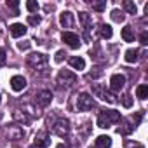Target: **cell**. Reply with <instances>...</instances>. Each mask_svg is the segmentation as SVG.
Instances as JSON below:
<instances>
[{
	"label": "cell",
	"mask_w": 148,
	"mask_h": 148,
	"mask_svg": "<svg viewBox=\"0 0 148 148\" xmlns=\"http://www.w3.org/2000/svg\"><path fill=\"white\" fill-rule=\"evenodd\" d=\"M91 148H92V146H91Z\"/></svg>",
	"instance_id": "ab89813d"
},
{
	"label": "cell",
	"mask_w": 148,
	"mask_h": 148,
	"mask_svg": "<svg viewBox=\"0 0 148 148\" xmlns=\"http://www.w3.org/2000/svg\"><path fill=\"white\" fill-rule=\"evenodd\" d=\"M26 64L28 68H32L33 71H42L47 68L49 64V59L44 52H32L28 58H26Z\"/></svg>",
	"instance_id": "277c9868"
},
{
	"label": "cell",
	"mask_w": 148,
	"mask_h": 148,
	"mask_svg": "<svg viewBox=\"0 0 148 148\" xmlns=\"http://www.w3.org/2000/svg\"><path fill=\"white\" fill-rule=\"evenodd\" d=\"M141 119H143V112H138L134 117H127V119H120V127L117 129V132L119 134H122V136H127V134H131L138 125H139V122H141Z\"/></svg>",
	"instance_id": "3957f363"
},
{
	"label": "cell",
	"mask_w": 148,
	"mask_h": 148,
	"mask_svg": "<svg viewBox=\"0 0 148 148\" xmlns=\"http://www.w3.org/2000/svg\"><path fill=\"white\" fill-rule=\"evenodd\" d=\"M61 38H63V42H64L68 47H71V49H79V47H80V38H79L77 33H73V32H64Z\"/></svg>",
	"instance_id": "7c38bea8"
},
{
	"label": "cell",
	"mask_w": 148,
	"mask_h": 148,
	"mask_svg": "<svg viewBox=\"0 0 148 148\" xmlns=\"http://www.w3.org/2000/svg\"><path fill=\"white\" fill-rule=\"evenodd\" d=\"M92 94L96 96V98H99L101 101H106V103H110V105H115L119 99L115 98V94L110 91V89H106V86H101V84H92Z\"/></svg>",
	"instance_id": "8992f818"
},
{
	"label": "cell",
	"mask_w": 148,
	"mask_h": 148,
	"mask_svg": "<svg viewBox=\"0 0 148 148\" xmlns=\"http://www.w3.org/2000/svg\"><path fill=\"white\" fill-rule=\"evenodd\" d=\"M122 105H124L125 108H131V106H132V98H131V94H124V96H122Z\"/></svg>",
	"instance_id": "1f68e13d"
},
{
	"label": "cell",
	"mask_w": 148,
	"mask_h": 148,
	"mask_svg": "<svg viewBox=\"0 0 148 148\" xmlns=\"http://www.w3.org/2000/svg\"><path fill=\"white\" fill-rule=\"evenodd\" d=\"M59 25L63 26V28H73L75 26V14L73 12H70V11H63L61 14H59Z\"/></svg>",
	"instance_id": "4fadbf2b"
},
{
	"label": "cell",
	"mask_w": 148,
	"mask_h": 148,
	"mask_svg": "<svg viewBox=\"0 0 148 148\" xmlns=\"http://www.w3.org/2000/svg\"><path fill=\"white\" fill-rule=\"evenodd\" d=\"M26 9H28V12L35 14L38 11V2H35V0H28V2H26Z\"/></svg>",
	"instance_id": "f546056e"
},
{
	"label": "cell",
	"mask_w": 148,
	"mask_h": 148,
	"mask_svg": "<svg viewBox=\"0 0 148 148\" xmlns=\"http://www.w3.org/2000/svg\"><path fill=\"white\" fill-rule=\"evenodd\" d=\"M101 75H103V70L101 68H94V71H91L89 75H87V79H98Z\"/></svg>",
	"instance_id": "d6a6232c"
},
{
	"label": "cell",
	"mask_w": 148,
	"mask_h": 148,
	"mask_svg": "<svg viewBox=\"0 0 148 148\" xmlns=\"http://www.w3.org/2000/svg\"><path fill=\"white\" fill-rule=\"evenodd\" d=\"M112 146V138L110 136H98L94 139V148H110Z\"/></svg>",
	"instance_id": "d6986e66"
},
{
	"label": "cell",
	"mask_w": 148,
	"mask_h": 148,
	"mask_svg": "<svg viewBox=\"0 0 148 148\" xmlns=\"http://www.w3.org/2000/svg\"><path fill=\"white\" fill-rule=\"evenodd\" d=\"M30 44H32L30 40H23V42H18V49H19V51H26V49L30 47Z\"/></svg>",
	"instance_id": "e575fe53"
},
{
	"label": "cell",
	"mask_w": 148,
	"mask_h": 148,
	"mask_svg": "<svg viewBox=\"0 0 148 148\" xmlns=\"http://www.w3.org/2000/svg\"><path fill=\"white\" fill-rule=\"evenodd\" d=\"M47 125H51L52 134H56V136H59V138H66V136L70 134V129H71L68 119H64V117H56L54 113H52V117L49 115Z\"/></svg>",
	"instance_id": "6da1fadb"
},
{
	"label": "cell",
	"mask_w": 148,
	"mask_h": 148,
	"mask_svg": "<svg viewBox=\"0 0 148 148\" xmlns=\"http://www.w3.org/2000/svg\"><path fill=\"white\" fill-rule=\"evenodd\" d=\"M68 64L73 68V70H86V59L84 58H80V56H71L70 59H68Z\"/></svg>",
	"instance_id": "e0dca14e"
},
{
	"label": "cell",
	"mask_w": 148,
	"mask_h": 148,
	"mask_svg": "<svg viewBox=\"0 0 148 148\" xmlns=\"http://www.w3.org/2000/svg\"><path fill=\"white\" fill-rule=\"evenodd\" d=\"M124 148H145L139 141H134V139H125L124 141Z\"/></svg>",
	"instance_id": "f1b7e54d"
},
{
	"label": "cell",
	"mask_w": 148,
	"mask_h": 148,
	"mask_svg": "<svg viewBox=\"0 0 148 148\" xmlns=\"http://www.w3.org/2000/svg\"><path fill=\"white\" fill-rule=\"evenodd\" d=\"M91 5H92V9H94V11L103 12V11H105V7H106V2H105V0H103V2H91Z\"/></svg>",
	"instance_id": "4dcf8cb0"
},
{
	"label": "cell",
	"mask_w": 148,
	"mask_h": 148,
	"mask_svg": "<svg viewBox=\"0 0 148 148\" xmlns=\"http://www.w3.org/2000/svg\"><path fill=\"white\" fill-rule=\"evenodd\" d=\"M125 86V77L120 75V73H113V75L110 77V89L112 91H120L124 89Z\"/></svg>",
	"instance_id": "5bb4252c"
},
{
	"label": "cell",
	"mask_w": 148,
	"mask_h": 148,
	"mask_svg": "<svg viewBox=\"0 0 148 148\" xmlns=\"http://www.w3.org/2000/svg\"><path fill=\"white\" fill-rule=\"evenodd\" d=\"M56 148H68V146H66V145H64V143H61V145H58V146H56Z\"/></svg>",
	"instance_id": "74e56055"
},
{
	"label": "cell",
	"mask_w": 148,
	"mask_h": 148,
	"mask_svg": "<svg viewBox=\"0 0 148 148\" xmlns=\"http://www.w3.org/2000/svg\"><path fill=\"white\" fill-rule=\"evenodd\" d=\"M12 119H14V122H16V124H25V125H28V124L33 120V119L25 112V110H19V108L12 112Z\"/></svg>",
	"instance_id": "2e32d148"
},
{
	"label": "cell",
	"mask_w": 148,
	"mask_h": 148,
	"mask_svg": "<svg viewBox=\"0 0 148 148\" xmlns=\"http://www.w3.org/2000/svg\"><path fill=\"white\" fill-rule=\"evenodd\" d=\"M0 101H2V98H0Z\"/></svg>",
	"instance_id": "f35d334b"
},
{
	"label": "cell",
	"mask_w": 148,
	"mask_h": 148,
	"mask_svg": "<svg viewBox=\"0 0 148 148\" xmlns=\"http://www.w3.org/2000/svg\"><path fill=\"white\" fill-rule=\"evenodd\" d=\"M11 89H12L14 92L25 91V89H26V79H25L23 75H14V77L11 79Z\"/></svg>",
	"instance_id": "9a60e30c"
},
{
	"label": "cell",
	"mask_w": 148,
	"mask_h": 148,
	"mask_svg": "<svg viewBox=\"0 0 148 148\" xmlns=\"http://www.w3.org/2000/svg\"><path fill=\"white\" fill-rule=\"evenodd\" d=\"M49 143H51L49 132H47L45 129H42V131H38V132L35 134V141H33L28 148H47Z\"/></svg>",
	"instance_id": "ba28073f"
},
{
	"label": "cell",
	"mask_w": 148,
	"mask_h": 148,
	"mask_svg": "<svg viewBox=\"0 0 148 148\" xmlns=\"http://www.w3.org/2000/svg\"><path fill=\"white\" fill-rule=\"evenodd\" d=\"M51 101H52V92L47 89H42L35 94V105L38 108H47L51 105Z\"/></svg>",
	"instance_id": "30bf717a"
},
{
	"label": "cell",
	"mask_w": 148,
	"mask_h": 148,
	"mask_svg": "<svg viewBox=\"0 0 148 148\" xmlns=\"http://www.w3.org/2000/svg\"><path fill=\"white\" fill-rule=\"evenodd\" d=\"M125 61L127 63H136L138 59H139V51L138 49H129V51H125Z\"/></svg>",
	"instance_id": "603a6c76"
},
{
	"label": "cell",
	"mask_w": 148,
	"mask_h": 148,
	"mask_svg": "<svg viewBox=\"0 0 148 148\" xmlns=\"http://www.w3.org/2000/svg\"><path fill=\"white\" fill-rule=\"evenodd\" d=\"M99 35H101V38L110 40V38H112V35H113L112 26H110V25H106V23H101V25H99Z\"/></svg>",
	"instance_id": "44dd1931"
},
{
	"label": "cell",
	"mask_w": 148,
	"mask_h": 148,
	"mask_svg": "<svg viewBox=\"0 0 148 148\" xmlns=\"http://www.w3.org/2000/svg\"><path fill=\"white\" fill-rule=\"evenodd\" d=\"M139 42H141V45H146V44H148V33H146V32H143V33L139 35Z\"/></svg>",
	"instance_id": "8d00e7d4"
},
{
	"label": "cell",
	"mask_w": 148,
	"mask_h": 148,
	"mask_svg": "<svg viewBox=\"0 0 148 148\" xmlns=\"http://www.w3.org/2000/svg\"><path fill=\"white\" fill-rule=\"evenodd\" d=\"M122 38H124V42H134V38H136V33H134V28L132 26H124L122 28Z\"/></svg>",
	"instance_id": "ffe728a7"
},
{
	"label": "cell",
	"mask_w": 148,
	"mask_h": 148,
	"mask_svg": "<svg viewBox=\"0 0 148 148\" xmlns=\"http://www.w3.org/2000/svg\"><path fill=\"white\" fill-rule=\"evenodd\" d=\"M7 63V52L5 49H0V66H4Z\"/></svg>",
	"instance_id": "836d02e7"
},
{
	"label": "cell",
	"mask_w": 148,
	"mask_h": 148,
	"mask_svg": "<svg viewBox=\"0 0 148 148\" xmlns=\"http://www.w3.org/2000/svg\"><path fill=\"white\" fill-rule=\"evenodd\" d=\"M9 32H11V35H12L14 38H19V37H23V35L26 33V26H25L23 23H14V25L9 26Z\"/></svg>",
	"instance_id": "ac0fdd59"
},
{
	"label": "cell",
	"mask_w": 148,
	"mask_h": 148,
	"mask_svg": "<svg viewBox=\"0 0 148 148\" xmlns=\"http://www.w3.org/2000/svg\"><path fill=\"white\" fill-rule=\"evenodd\" d=\"M23 110H25L32 119H38V117H40V108H38L35 103H33V105H25Z\"/></svg>",
	"instance_id": "7402d4cb"
},
{
	"label": "cell",
	"mask_w": 148,
	"mask_h": 148,
	"mask_svg": "<svg viewBox=\"0 0 148 148\" xmlns=\"http://www.w3.org/2000/svg\"><path fill=\"white\" fill-rule=\"evenodd\" d=\"M120 119H122L120 117V112H117V110H101L98 113V127L108 129L113 124L120 122Z\"/></svg>",
	"instance_id": "7a4b0ae2"
},
{
	"label": "cell",
	"mask_w": 148,
	"mask_h": 148,
	"mask_svg": "<svg viewBox=\"0 0 148 148\" xmlns=\"http://www.w3.org/2000/svg\"><path fill=\"white\" fill-rule=\"evenodd\" d=\"M7 9L11 11V16H18L19 14V2L18 0H11V2H7Z\"/></svg>",
	"instance_id": "d4e9b609"
},
{
	"label": "cell",
	"mask_w": 148,
	"mask_h": 148,
	"mask_svg": "<svg viewBox=\"0 0 148 148\" xmlns=\"http://www.w3.org/2000/svg\"><path fill=\"white\" fill-rule=\"evenodd\" d=\"M64 56H66V52H64V51H58V52H56L54 61H56V63H61V61L64 59Z\"/></svg>",
	"instance_id": "d590c367"
},
{
	"label": "cell",
	"mask_w": 148,
	"mask_h": 148,
	"mask_svg": "<svg viewBox=\"0 0 148 148\" xmlns=\"http://www.w3.org/2000/svg\"><path fill=\"white\" fill-rule=\"evenodd\" d=\"M94 108V99L89 92H80L77 96V110L79 112H89Z\"/></svg>",
	"instance_id": "52a82bcc"
},
{
	"label": "cell",
	"mask_w": 148,
	"mask_h": 148,
	"mask_svg": "<svg viewBox=\"0 0 148 148\" xmlns=\"http://www.w3.org/2000/svg\"><path fill=\"white\" fill-rule=\"evenodd\" d=\"M124 11L127 12V14H136L138 12V7H136V4L134 2H131V0H125V2H124Z\"/></svg>",
	"instance_id": "484cf974"
},
{
	"label": "cell",
	"mask_w": 148,
	"mask_h": 148,
	"mask_svg": "<svg viewBox=\"0 0 148 148\" xmlns=\"http://www.w3.org/2000/svg\"><path fill=\"white\" fill-rule=\"evenodd\" d=\"M110 16H112V19H113L115 23H124V19H125V14H124L122 11H119V9H113Z\"/></svg>",
	"instance_id": "4316f807"
},
{
	"label": "cell",
	"mask_w": 148,
	"mask_h": 148,
	"mask_svg": "<svg viewBox=\"0 0 148 148\" xmlns=\"http://www.w3.org/2000/svg\"><path fill=\"white\" fill-rule=\"evenodd\" d=\"M26 21H28V25H30V26H37V25H40V21H42V18H40L38 14H30Z\"/></svg>",
	"instance_id": "83f0119b"
},
{
	"label": "cell",
	"mask_w": 148,
	"mask_h": 148,
	"mask_svg": "<svg viewBox=\"0 0 148 148\" xmlns=\"http://www.w3.org/2000/svg\"><path fill=\"white\" fill-rule=\"evenodd\" d=\"M25 129L19 125V124H11L9 127H7V138L11 139V141H19V139H23L25 138Z\"/></svg>",
	"instance_id": "8fae6325"
},
{
	"label": "cell",
	"mask_w": 148,
	"mask_h": 148,
	"mask_svg": "<svg viewBox=\"0 0 148 148\" xmlns=\"http://www.w3.org/2000/svg\"><path fill=\"white\" fill-rule=\"evenodd\" d=\"M136 96L143 101V99H146L148 98V86L146 84H141V86H138L136 87Z\"/></svg>",
	"instance_id": "cb8c5ba5"
},
{
	"label": "cell",
	"mask_w": 148,
	"mask_h": 148,
	"mask_svg": "<svg viewBox=\"0 0 148 148\" xmlns=\"http://www.w3.org/2000/svg\"><path fill=\"white\" fill-rule=\"evenodd\" d=\"M56 84L59 87H64V89H70L77 84V75L70 70H59L58 75H56Z\"/></svg>",
	"instance_id": "5b68a950"
},
{
	"label": "cell",
	"mask_w": 148,
	"mask_h": 148,
	"mask_svg": "<svg viewBox=\"0 0 148 148\" xmlns=\"http://www.w3.org/2000/svg\"><path fill=\"white\" fill-rule=\"evenodd\" d=\"M79 21L82 23V28H84V35H86V40H91V30H92V16L89 12H79Z\"/></svg>",
	"instance_id": "9c48e42d"
}]
</instances>
